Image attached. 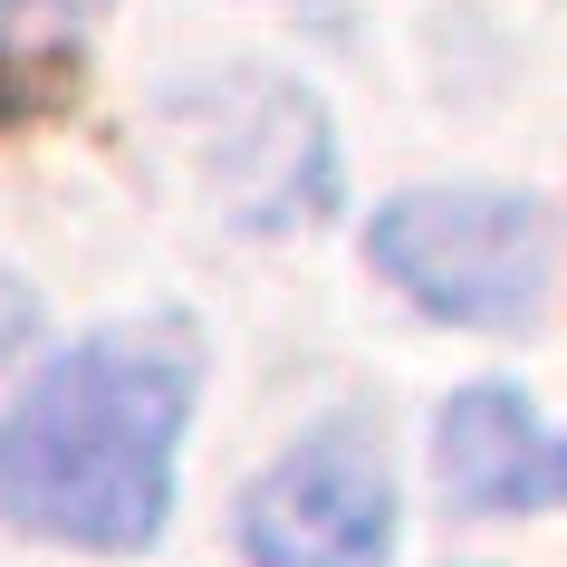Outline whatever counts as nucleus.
I'll list each match as a JSON object with an SVG mask.
<instances>
[{"label":"nucleus","mask_w":567,"mask_h":567,"mask_svg":"<svg viewBox=\"0 0 567 567\" xmlns=\"http://www.w3.org/2000/svg\"><path fill=\"white\" fill-rule=\"evenodd\" d=\"M221 116H231L221 183H231L240 221L289 231V221H318L337 203V145H328V116H318L308 87H231Z\"/></svg>","instance_id":"39448f33"},{"label":"nucleus","mask_w":567,"mask_h":567,"mask_svg":"<svg viewBox=\"0 0 567 567\" xmlns=\"http://www.w3.org/2000/svg\"><path fill=\"white\" fill-rule=\"evenodd\" d=\"M193 394H203V337L183 318H116L68 337L0 404V519L87 558L154 548L174 519Z\"/></svg>","instance_id":"f257e3e1"},{"label":"nucleus","mask_w":567,"mask_h":567,"mask_svg":"<svg viewBox=\"0 0 567 567\" xmlns=\"http://www.w3.org/2000/svg\"><path fill=\"white\" fill-rule=\"evenodd\" d=\"M106 0H0V20H87Z\"/></svg>","instance_id":"423d86ee"},{"label":"nucleus","mask_w":567,"mask_h":567,"mask_svg":"<svg viewBox=\"0 0 567 567\" xmlns=\"http://www.w3.org/2000/svg\"><path fill=\"white\" fill-rule=\"evenodd\" d=\"M365 260L443 328L509 337L548 299V212L501 183H423L365 221Z\"/></svg>","instance_id":"f03ea898"},{"label":"nucleus","mask_w":567,"mask_h":567,"mask_svg":"<svg viewBox=\"0 0 567 567\" xmlns=\"http://www.w3.org/2000/svg\"><path fill=\"white\" fill-rule=\"evenodd\" d=\"M250 567H385L394 558V472L365 423H318L240 491Z\"/></svg>","instance_id":"7ed1b4c3"},{"label":"nucleus","mask_w":567,"mask_h":567,"mask_svg":"<svg viewBox=\"0 0 567 567\" xmlns=\"http://www.w3.org/2000/svg\"><path fill=\"white\" fill-rule=\"evenodd\" d=\"M433 462H443V501L472 519L567 509V433H548L519 385H462L433 414Z\"/></svg>","instance_id":"20e7f679"}]
</instances>
